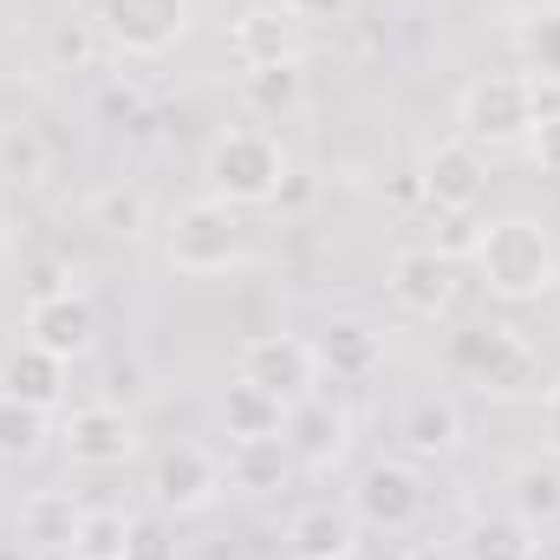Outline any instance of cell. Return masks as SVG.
I'll return each instance as SVG.
<instances>
[{
  "label": "cell",
  "instance_id": "1",
  "mask_svg": "<svg viewBox=\"0 0 560 560\" xmlns=\"http://www.w3.org/2000/svg\"><path fill=\"white\" fill-rule=\"evenodd\" d=\"M476 275L495 300H541L548 287L560 280V255H555V235L528 215H502L482 229V248H476Z\"/></svg>",
  "mask_w": 560,
  "mask_h": 560
},
{
  "label": "cell",
  "instance_id": "2",
  "mask_svg": "<svg viewBox=\"0 0 560 560\" xmlns=\"http://www.w3.org/2000/svg\"><path fill=\"white\" fill-rule=\"evenodd\" d=\"M450 365L463 385H476L489 398H535L541 392V352L528 346L522 326H502V319L463 326L450 339Z\"/></svg>",
  "mask_w": 560,
  "mask_h": 560
},
{
  "label": "cell",
  "instance_id": "3",
  "mask_svg": "<svg viewBox=\"0 0 560 560\" xmlns=\"http://www.w3.org/2000/svg\"><path fill=\"white\" fill-rule=\"evenodd\" d=\"M163 255L170 268L183 275H229L242 255H248V222L235 202H215V196H196L170 215L163 229Z\"/></svg>",
  "mask_w": 560,
  "mask_h": 560
},
{
  "label": "cell",
  "instance_id": "4",
  "mask_svg": "<svg viewBox=\"0 0 560 560\" xmlns=\"http://www.w3.org/2000/svg\"><path fill=\"white\" fill-rule=\"evenodd\" d=\"M287 176V156L268 131H222V138L202 150V183L215 202H235V209H268Z\"/></svg>",
  "mask_w": 560,
  "mask_h": 560
},
{
  "label": "cell",
  "instance_id": "5",
  "mask_svg": "<svg viewBox=\"0 0 560 560\" xmlns=\"http://www.w3.org/2000/svg\"><path fill=\"white\" fill-rule=\"evenodd\" d=\"M463 138L476 150H509V143H528V131L541 125V98L522 72H482L469 92H463Z\"/></svg>",
  "mask_w": 560,
  "mask_h": 560
},
{
  "label": "cell",
  "instance_id": "6",
  "mask_svg": "<svg viewBox=\"0 0 560 560\" xmlns=\"http://www.w3.org/2000/svg\"><path fill=\"white\" fill-rule=\"evenodd\" d=\"M235 378L255 385V392H268V398H280V405L313 398V385H319L313 339H293V332H261V339H248V346L235 352Z\"/></svg>",
  "mask_w": 560,
  "mask_h": 560
},
{
  "label": "cell",
  "instance_id": "7",
  "mask_svg": "<svg viewBox=\"0 0 560 560\" xmlns=\"http://www.w3.org/2000/svg\"><path fill=\"white\" fill-rule=\"evenodd\" d=\"M189 0H98V33H105V46H118V52H131V59H156V52H170L183 33H189Z\"/></svg>",
  "mask_w": 560,
  "mask_h": 560
},
{
  "label": "cell",
  "instance_id": "8",
  "mask_svg": "<svg viewBox=\"0 0 560 560\" xmlns=\"http://www.w3.org/2000/svg\"><path fill=\"white\" fill-rule=\"evenodd\" d=\"M222 489H229L222 456L202 450V443H170V450L156 456V469H150V495H156V509H176V515H202Z\"/></svg>",
  "mask_w": 560,
  "mask_h": 560
},
{
  "label": "cell",
  "instance_id": "9",
  "mask_svg": "<svg viewBox=\"0 0 560 560\" xmlns=\"http://www.w3.org/2000/svg\"><path fill=\"white\" fill-rule=\"evenodd\" d=\"M352 515H359V528H378V535H405L411 522L423 515V482L411 463H372L365 476H359V489H352Z\"/></svg>",
  "mask_w": 560,
  "mask_h": 560
},
{
  "label": "cell",
  "instance_id": "10",
  "mask_svg": "<svg viewBox=\"0 0 560 560\" xmlns=\"http://www.w3.org/2000/svg\"><path fill=\"white\" fill-rule=\"evenodd\" d=\"M26 346L52 352V359H85L98 346V306L72 287V293H52V300H26Z\"/></svg>",
  "mask_w": 560,
  "mask_h": 560
},
{
  "label": "cell",
  "instance_id": "11",
  "mask_svg": "<svg viewBox=\"0 0 560 560\" xmlns=\"http://www.w3.org/2000/svg\"><path fill=\"white\" fill-rule=\"evenodd\" d=\"M418 170H423V209H482V196H489V163L469 138L436 143Z\"/></svg>",
  "mask_w": 560,
  "mask_h": 560
},
{
  "label": "cell",
  "instance_id": "12",
  "mask_svg": "<svg viewBox=\"0 0 560 560\" xmlns=\"http://www.w3.org/2000/svg\"><path fill=\"white\" fill-rule=\"evenodd\" d=\"M385 287L411 319H443L456 306V261H443L436 248H405V255H392Z\"/></svg>",
  "mask_w": 560,
  "mask_h": 560
},
{
  "label": "cell",
  "instance_id": "13",
  "mask_svg": "<svg viewBox=\"0 0 560 560\" xmlns=\"http://www.w3.org/2000/svg\"><path fill=\"white\" fill-rule=\"evenodd\" d=\"M59 443H66V456L79 469H112V463H125L138 450V423L118 405H85V411H72L59 423Z\"/></svg>",
  "mask_w": 560,
  "mask_h": 560
},
{
  "label": "cell",
  "instance_id": "14",
  "mask_svg": "<svg viewBox=\"0 0 560 560\" xmlns=\"http://www.w3.org/2000/svg\"><path fill=\"white\" fill-rule=\"evenodd\" d=\"M280 443H287V456L293 463H332L339 450H346V411L332 405V398H300V405H287V423H280Z\"/></svg>",
  "mask_w": 560,
  "mask_h": 560
},
{
  "label": "cell",
  "instance_id": "15",
  "mask_svg": "<svg viewBox=\"0 0 560 560\" xmlns=\"http://www.w3.org/2000/svg\"><path fill=\"white\" fill-rule=\"evenodd\" d=\"M0 398L13 405H33V411H52L66 398V359L39 352V346H13L0 359Z\"/></svg>",
  "mask_w": 560,
  "mask_h": 560
},
{
  "label": "cell",
  "instance_id": "16",
  "mask_svg": "<svg viewBox=\"0 0 560 560\" xmlns=\"http://www.w3.org/2000/svg\"><path fill=\"white\" fill-rule=\"evenodd\" d=\"M235 59L242 66H293L300 59V20L287 7H248L235 20Z\"/></svg>",
  "mask_w": 560,
  "mask_h": 560
},
{
  "label": "cell",
  "instance_id": "17",
  "mask_svg": "<svg viewBox=\"0 0 560 560\" xmlns=\"http://www.w3.org/2000/svg\"><path fill=\"white\" fill-rule=\"evenodd\" d=\"M287 548L306 560H346L359 555V515L352 509H332V502H313L287 522Z\"/></svg>",
  "mask_w": 560,
  "mask_h": 560
},
{
  "label": "cell",
  "instance_id": "18",
  "mask_svg": "<svg viewBox=\"0 0 560 560\" xmlns=\"http://www.w3.org/2000/svg\"><path fill=\"white\" fill-rule=\"evenodd\" d=\"M79 515H85V509H72V495L39 489V495H26V509H20V541H26L33 555H72Z\"/></svg>",
  "mask_w": 560,
  "mask_h": 560
},
{
  "label": "cell",
  "instance_id": "19",
  "mask_svg": "<svg viewBox=\"0 0 560 560\" xmlns=\"http://www.w3.org/2000/svg\"><path fill=\"white\" fill-rule=\"evenodd\" d=\"M313 359H319V372H332V378H372V372H378V332H372L365 319H332V326L313 339Z\"/></svg>",
  "mask_w": 560,
  "mask_h": 560
},
{
  "label": "cell",
  "instance_id": "20",
  "mask_svg": "<svg viewBox=\"0 0 560 560\" xmlns=\"http://www.w3.org/2000/svg\"><path fill=\"white\" fill-rule=\"evenodd\" d=\"M222 476H229L235 495H275V489H287V476H293V456H287L280 436H268V443H235L229 463H222Z\"/></svg>",
  "mask_w": 560,
  "mask_h": 560
},
{
  "label": "cell",
  "instance_id": "21",
  "mask_svg": "<svg viewBox=\"0 0 560 560\" xmlns=\"http://www.w3.org/2000/svg\"><path fill=\"white\" fill-rule=\"evenodd\" d=\"M280 423H287V405L280 398L242 385V378L222 392V430H229V443H268V436H280Z\"/></svg>",
  "mask_w": 560,
  "mask_h": 560
},
{
  "label": "cell",
  "instance_id": "22",
  "mask_svg": "<svg viewBox=\"0 0 560 560\" xmlns=\"http://www.w3.org/2000/svg\"><path fill=\"white\" fill-rule=\"evenodd\" d=\"M398 436H405L418 456H450V450L463 443V411H456L450 398L423 392V398H411V411H405V423H398Z\"/></svg>",
  "mask_w": 560,
  "mask_h": 560
},
{
  "label": "cell",
  "instance_id": "23",
  "mask_svg": "<svg viewBox=\"0 0 560 560\" xmlns=\"http://www.w3.org/2000/svg\"><path fill=\"white\" fill-rule=\"evenodd\" d=\"M242 105H248L255 118H287V112H300V105H306V72H300V59H293V66H248V72H242Z\"/></svg>",
  "mask_w": 560,
  "mask_h": 560
},
{
  "label": "cell",
  "instance_id": "24",
  "mask_svg": "<svg viewBox=\"0 0 560 560\" xmlns=\"http://www.w3.org/2000/svg\"><path fill=\"white\" fill-rule=\"evenodd\" d=\"M463 560H535V528L522 515H476L463 535Z\"/></svg>",
  "mask_w": 560,
  "mask_h": 560
},
{
  "label": "cell",
  "instance_id": "25",
  "mask_svg": "<svg viewBox=\"0 0 560 560\" xmlns=\"http://www.w3.org/2000/svg\"><path fill=\"white\" fill-rule=\"evenodd\" d=\"M509 495H515V509H509V515H522L528 528H555V522H560V469H555V463H522Z\"/></svg>",
  "mask_w": 560,
  "mask_h": 560
},
{
  "label": "cell",
  "instance_id": "26",
  "mask_svg": "<svg viewBox=\"0 0 560 560\" xmlns=\"http://www.w3.org/2000/svg\"><path fill=\"white\" fill-rule=\"evenodd\" d=\"M98 52H105V33H98L92 13H66V20H52V33H46V59H52V72H85Z\"/></svg>",
  "mask_w": 560,
  "mask_h": 560
},
{
  "label": "cell",
  "instance_id": "27",
  "mask_svg": "<svg viewBox=\"0 0 560 560\" xmlns=\"http://www.w3.org/2000/svg\"><path fill=\"white\" fill-rule=\"evenodd\" d=\"M522 79L528 85H560V7H541L522 20Z\"/></svg>",
  "mask_w": 560,
  "mask_h": 560
},
{
  "label": "cell",
  "instance_id": "28",
  "mask_svg": "<svg viewBox=\"0 0 560 560\" xmlns=\"http://www.w3.org/2000/svg\"><path fill=\"white\" fill-rule=\"evenodd\" d=\"M92 229H105V235H143L150 229V196H143L138 183H105L98 196H92Z\"/></svg>",
  "mask_w": 560,
  "mask_h": 560
},
{
  "label": "cell",
  "instance_id": "29",
  "mask_svg": "<svg viewBox=\"0 0 560 560\" xmlns=\"http://www.w3.org/2000/svg\"><path fill=\"white\" fill-rule=\"evenodd\" d=\"M46 436H52V430H46V411L0 398V463H26V456H39Z\"/></svg>",
  "mask_w": 560,
  "mask_h": 560
},
{
  "label": "cell",
  "instance_id": "30",
  "mask_svg": "<svg viewBox=\"0 0 560 560\" xmlns=\"http://www.w3.org/2000/svg\"><path fill=\"white\" fill-rule=\"evenodd\" d=\"M125 535H131V515H118V509H85V515H79L72 560H125Z\"/></svg>",
  "mask_w": 560,
  "mask_h": 560
},
{
  "label": "cell",
  "instance_id": "31",
  "mask_svg": "<svg viewBox=\"0 0 560 560\" xmlns=\"http://www.w3.org/2000/svg\"><path fill=\"white\" fill-rule=\"evenodd\" d=\"M0 176L7 183H39L46 176V143L33 125H0Z\"/></svg>",
  "mask_w": 560,
  "mask_h": 560
},
{
  "label": "cell",
  "instance_id": "32",
  "mask_svg": "<svg viewBox=\"0 0 560 560\" xmlns=\"http://www.w3.org/2000/svg\"><path fill=\"white\" fill-rule=\"evenodd\" d=\"M430 215H436L430 248H436L443 261H476V248H482V229H489V222H476V209H430Z\"/></svg>",
  "mask_w": 560,
  "mask_h": 560
},
{
  "label": "cell",
  "instance_id": "33",
  "mask_svg": "<svg viewBox=\"0 0 560 560\" xmlns=\"http://www.w3.org/2000/svg\"><path fill=\"white\" fill-rule=\"evenodd\" d=\"M125 560H176V535L156 522V515H131V535H125Z\"/></svg>",
  "mask_w": 560,
  "mask_h": 560
},
{
  "label": "cell",
  "instance_id": "34",
  "mask_svg": "<svg viewBox=\"0 0 560 560\" xmlns=\"http://www.w3.org/2000/svg\"><path fill=\"white\" fill-rule=\"evenodd\" d=\"M528 156H535L541 176H560V112H548V118L528 131Z\"/></svg>",
  "mask_w": 560,
  "mask_h": 560
},
{
  "label": "cell",
  "instance_id": "35",
  "mask_svg": "<svg viewBox=\"0 0 560 560\" xmlns=\"http://www.w3.org/2000/svg\"><path fill=\"white\" fill-rule=\"evenodd\" d=\"M280 7H287L300 26H332V20H346L359 0H280Z\"/></svg>",
  "mask_w": 560,
  "mask_h": 560
},
{
  "label": "cell",
  "instance_id": "36",
  "mask_svg": "<svg viewBox=\"0 0 560 560\" xmlns=\"http://www.w3.org/2000/svg\"><path fill=\"white\" fill-rule=\"evenodd\" d=\"M52 293H72V280L59 261H39L33 275H26V300H52Z\"/></svg>",
  "mask_w": 560,
  "mask_h": 560
},
{
  "label": "cell",
  "instance_id": "37",
  "mask_svg": "<svg viewBox=\"0 0 560 560\" xmlns=\"http://www.w3.org/2000/svg\"><path fill=\"white\" fill-rule=\"evenodd\" d=\"M306 202H313V176H306V170H287L268 209H306Z\"/></svg>",
  "mask_w": 560,
  "mask_h": 560
},
{
  "label": "cell",
  "instance_id": "38",
  "mask_svg": "<svg viewBox=\"0 0 560 560\" xmlns=\"http://www.w3.org/2000/svg\"><path fill=\"white\" fill-rule=\"evenodd\" d=\"M392 202H405V209L423 202V170H398V176H392Z\"/></svg>",
  "mask_w": 560,
  "mask_h": 560
},
{
  "label": "cell",
  "instance_id": "39",
  "mask_svg": "<svg viewBox=\"0 0 560 560\" xmlns=\"http://www.w3.org/2000/svg\"><path fill=\"white\" fill-rule=\"evenodd\" d=\"M541 423H548V450L560 456V378L548 385V405H541Z\"/></svg>",
  "mask_w": 560,
  "mask_h": 560
},
{
  "label": "cell",
  "instance_id": "40",
  "mask_svg": "<svg viewBox=\"0 0 560 560\" xmlns=\"http://www.w3.org/2000/svg\"><path fill=\"white\" fill-rule=\"evenodd\" d=\"M0 560H33V548H26V541H20V555H13V548H0Z\"/></svg>",
  "mask_w": 560,
  "mask_h": 560
},
{
  "label": "cell",
  "instance_id": "41",
  "mask_svg": "<svg viewBox=\"0 0 560 560\" xmlns=\"http://www.w3.org/2000/svg\"><path fill=\"white\" fill-rule=\"evenodd\" d=\"M280 560H306V555H293V548H287V555H280Z\"/></svg>",
  "mask_w": 560,
  "mask_h": 560
},
{
  "label": "cell",
  "instance_id": "42",
  "mask_svg": "<svg viewBox=\"0 0 560 560\" xmlns=\"http://www.w3.org/2000/svg\"><path fill=\"white\" fill-rule=\"evenodd\" d=\"M398 560H418V555H398Z\"/></svg>",
  "mask_w": 560,
  "mask_h": 560
},
{
  "label": "cell",
  "instance_id": "43",
  "mask_svg": "<svg viewBox=\"0 0 560 560\" xmlns=\"http://www.w3.org/2000/svg\"><path fill=\"white\" fill-rule=\"evenodd\" d=\"M346 560H359V555H346Z\"/></svg>",
  "mask_w": 560,
  "mask_h": 560
}]
</instances>
